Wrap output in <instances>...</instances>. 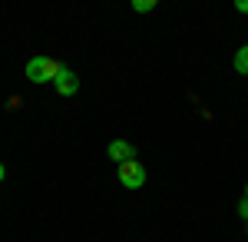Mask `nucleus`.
<instances>
[{
	"mask_svg": "<svg viewBox=\"0 0 248 242\" xmlns=\"http://www.w3.org/2000/svg\"><path fill=\"white\" fill-rule=\"evenodd\" d=\"M235 10L238 14H248V0H235Z\"/></svg>",
	"mask_w": 248,
	"mask_h": 242,
	"instance_id": "obj_8",
	"label": "nucleus"
},
{
	"mask_svg": "<svg viewBox=\"0 0 248 242\" xmlns=\"http://www.w3.org/2000/svg\"><path fill=\"white\" fill-rule=\"evenodd\" d=\"M119 183H123L126 189H139L142 183H146V166H142L139 159L123 163V166H119Z\"/></svg>",
	"mask_w": 248,
	"mask_h": 242,
	"instance_id": "obj_2",
	"label": "nucleus"
},
{
	"mask_svg": "<svg viewBox=\"0 0 248 242\" xmlns=\"http://www.w3.org/2000/svg\"><path fill=\"white\" fill-rule=\"evenodd\" d=\"M3 176H7V169H3V163H0V183H3Z\"/></svg>",
	"mask_w": 248,
	"mask_h": 242,
	"instance_id": "obj_9",
	"label": "nucleus"
},
{
	"mask_svg": "<svg viewBox=\"0 0 248 242\" xmlns=\"http://www.w3.org/2000/svg\"><path fill=\"white\" fill-rule=\"evenodd\" d=\"M238 216L248 223V186H245V196H242V203H238Z\"/></svg>",
	"mask_w": 248,
	"mask_h": 242,
	"instance_id": "obj_7",
	"label": "nucleus"
},
{
	"mask_svg": "<svg viewBox=\"0 0 248 242\" xmlns=\"http://www.w3.org/2000/svg\"><path fill=\"white\" fill-rule=\"evenodd\" d=\"M106 156H109L113 163L123 166V163H133V159H136V146L129 143V139H113V143L106 146Z\"/></svg>",
	"mask_w": 248,
	"mask_h": 242,
	"instance_id": "obj_3",
	"label": "nucleus"
},
{
	"mask_svg": "<svg viewBox=\"0 0 248 242\" xmlns=\"http://www.w3.org/2000/svg\"><path fill=\"white\" fill-rule=\"evenodd\" d=\"M133 10H139V14H149V10H155V3H153V0H136Z\"/></svg>",
	"mask_w": 248,
	"mask_h": 242,
	"instance_id": "obj_6",
	"label": "nucleus"
},
{
	"mask_svg": "<svg viewBox=\"0 0 248 242\" xmlns=\"http://www.w3.org/2000/svg\"><path fill=\"white\" fill-rule=\"evenodd\" d=\"M63 70V63H57L53 56H33L27 63V80L30 83H53Z\"/></svg>",
	"mask_w": 248,
	"mask_h": 242,
	"instance_id": "obj_1",
	"label": "nucleus"
},
{
	"mask_svg": "<svg viewBox=\"0 0 248 242\" xmlns=\"http://www.w3.org/2000/svg\"><path fill=\"white\" fill-rule=\"evenodd\" d=\"M245 229H248V223H245Z\"/></svg>",
	"mask_w": 248,
	"mask_h": 242,
	"instance_id": "obj_10",
	"label": "nucleus"
},
{
	"mask_svg": "<svg viewBox=\"0 0 248 242\" xmlns=\"http://www.w3.org/2000/svg\"><path fill=\"white\" fill-rule=\"evenodd\" d=\"M235 70H238L242 76H248V43L238 50V53H235Z\"/></svg>",
	"mask_w": 248,
	"mask_h": 242,
	"instance_id": "obj_5",
	"label": "nucleus"
},
{
	"mask_svg": "<svg viewBox=\"0 0 248 242\" xmlns=\"http://www.w3.org/2000/svg\"><path fill=\"white\" fill-rule=\"evenodd\" d=\"M53 86H57V93L60 96H77V90H79V76L73 73V70H60V76L53 80Z\"/></svg>",
	"mask_w": 248,
	"mask_h": 242,
	"instance_id": "obj_4",
	"label": "nucleus"
}]
</instances>
